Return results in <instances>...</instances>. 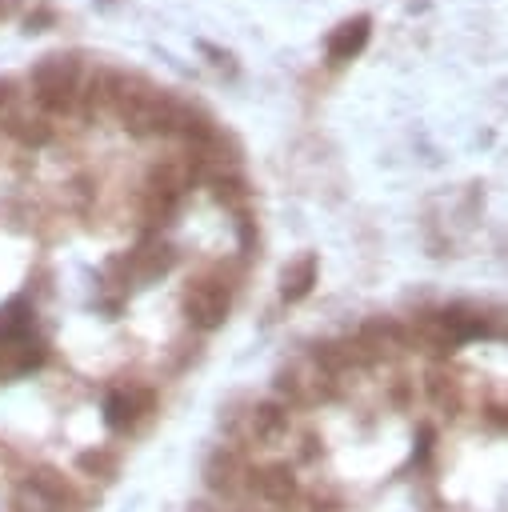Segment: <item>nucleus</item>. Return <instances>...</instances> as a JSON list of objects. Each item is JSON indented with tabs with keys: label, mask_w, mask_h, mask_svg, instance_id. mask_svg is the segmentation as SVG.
Returning a JSON list of instances; mask_svg holds the SVG:
<instances>
[{
	"label": "nucleus",
	"mask_w": 508,
	"mask_h": 512,
	"mask_svg": "<svg viewBox=\"0 0 508 512\" xmlns=\"http://www.w3.org/2000/svg\"><path fill=\"white\" fill-rule=\"evenodd\" d=\"M244 496L256 500L264 512H288V508H296L304 500L296 468L292 464H280V460H272V464H248L244 468Z\"/></svg>",
	"instance_id": "nucleus-1"
},
{
	"label": "nucleus",
	"mask_w": 508,
	"mask_h": 512,
	"mask_svg": "<svg viewBox=\"0 0 508 512\" xmlns=\"http://www.w3.org/2000/svg\"><path fill=\"white\" fill-rule=\"evenodd\" d=\"M292 436V408H284L276 396L272 400H256L244 412V440L256 448H280Z\"/></svg>",
	"instance_id": "nucleus-4"
},
{
	"label": "nucleus",
	"mask_w": 508,
	"mask_h": 512,
	"mask_svg": "<svg viewBox=\"0 0 508 512\" xmlns=\"http://www.w3.org/2000/svg\"><path fill=\"white\" fill-rule=\"evenodd\" d=\"M180 308H184V320H188L192 328L212 332V328L224 324V316H228V308H232V284H228L220 272H204V276H196V280L184 288Z\"/></svg>",
	"instance_id": "nucleus-2"
},
{
	"label": "nucleus",
	"mask_w": 508,
	"mask_h": 512,
	"mask_svg": "<svg viewBox=\"0 0 508 512\" xmlns=\"http://www.w3.org/2000/svg\"><path fill=\"white\" fill-rule=\"evenodd\" d=\"M244 468L248 460L240 456L236 444H220L208 460H204V484L220 504H236L244 500Z\"/></svg>",
	"instance_id": "nucleus-3"
},
{
	"label": "nucleus",
	"mask_w": 508,
	"mask_h": 512,
	"mask_svg": "<svg viewBox=\"0 0 508 512\" xmlns=\"http://www.w3.org/2000/svg\"><path fill=\"white\" fill-rule=\"evenodd\" d=\"M144 412H152V392L144 384H120L104 396V420L112 428H132Z\"/></svg>",
	"instance_id": "nucleus-6"
},
{
	"label": "nucleus",
	"mask_w": 508,
	"mask_h": 512,
	"mask_svg": "<svg viewBox=\"0 0 508 512\" xmlns=\"http://www.w3.org/2000/svg\"><path fill=\"white\" fill-rule=\"evenodd\" d=\"M112 464H116V460H112L108 452H84V456H80V468H88V472H112Z\"/></svg>",
	"instance_id": "nucleus-7"
},
{
	"label": "nucleus",
	"mask_w": 508,
	"mask_h": 512,
	"mask_svg": "<svg viewBox=\"0 0 508 512\" xmlns=\"http://www.w3.org/2000/svg\"><path fill=\"white\" fill-rule=\"evenodd\" d=\"M24 500L32 504L28 512H68V508H76L80 500H76V492H72V484L64 480V476H56V472H36L28 484H24Z\"/></svg>",
	"instance_id": "nucleus-5"
}]
</instances>
